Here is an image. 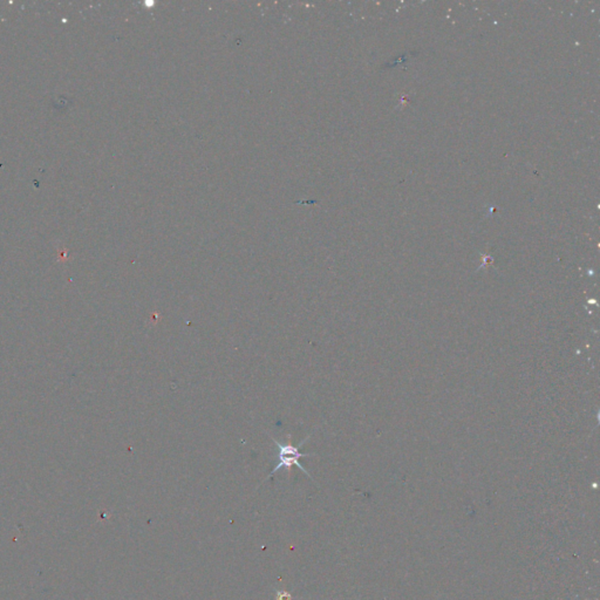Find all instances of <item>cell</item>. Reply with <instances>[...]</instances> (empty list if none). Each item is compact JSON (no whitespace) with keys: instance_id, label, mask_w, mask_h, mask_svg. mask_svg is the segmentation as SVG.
Here are the masks:
<instances>
[{"instance_id":"1","label":"cell","mask_w":600,"mask_h":600,"mask_svg":"<svg viewBox=\"0 0 600 600\" xmlns=\"http://www.w3.org/2000/svg\"><path fill=\"white\" fill-rule=\"evenodd\" d=\"M308 439H310V436H308L307 439L303 440V441L300 442L299 446H295V444L292 443V438H291V436H288L287 441L285 442V443H282V442L277 441V440L275 438H272V436H271V440L275 442L277 450H278V460L279 461H278V463L276 464V467L274 468V470H272L270 475L267 476V478H270V477L274 476L275 474L277 471H278V470L282 469V468H285L288 471V474H291V470H292L293 467H298V468H299L301 470V471L305 472L306 475H307L308 477H311V475H310V472L307 471V470H306L303 467V465H301L299 463V459H300V457L311 456L310 454H304V452H300L299 451V448L301 447V444L305 443L306 441H307ZM267 478H266V480H267Z\"/></svg>"},{"instance_id":"2","label":"cell","mask_w":600,"mask_h":600,"mask_svg":"<svg viewBox=\"0 0 600 600\" xmlns=\"http://www.w3.org/2000/svg\"><path fill=\"white\" fill-rule=\"evenodd\" d=\"M276 600H293V597L288 591L278 590L276 592Z\"/></svg>"}]
</instances>
